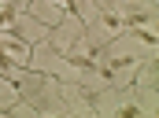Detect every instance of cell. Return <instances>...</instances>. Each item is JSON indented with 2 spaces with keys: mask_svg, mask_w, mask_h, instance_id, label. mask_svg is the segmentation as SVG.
Returning a JSON list of instances; mask_svg holds the SVG:
<instances>
[{
  "mask_svg": "<svg viewBox=\"0 0 159 118\" xmlns=\"http://www.w3.org/2000/svg\"><path fill=\"white\" fill-rule=\"evenodd\" d=\"M0 22H4V11H0Z\"/></svg>",
  "mask_w": 159,
  "mask_h": 118,
  "instance_id": "1",
  "label": "cell"
}]
</instances>
